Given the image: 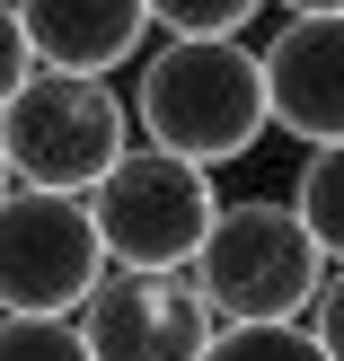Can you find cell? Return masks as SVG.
I'll list each match as a JSON object with an SVG mask.
<instances>
[{
    "mask_svg": "<svg viewBox=\"0 0 344 361\" xmlns=\"http://www.w3.org/2000/svg\"><path fill=\"white\" fill-rule=\"evenodd\" d=\"M71 317L88 335V361H203L212 344V309L194 300V282L150 264H106Z\"/></svg>",
    "mask_w": 344,
    "mask_h": 361,
    "instance_id": "obj_6",
    "label": "cell"
},
{
    "mask_svg": "<svg viewBox=\"0 0 344 361\" xmlns=\"http://www.w3.org/2000/svg\"><path fill=\"white\" fill-rule=\"evenodd\" d=\"M35 71V53H27V27H18V9L0 0V106L18 97V80Z\"/></svg>",
    "mask_w": 344,
    "mask_h": 361,
    "instance_id": "obj_14",
    "label": "cell"
},
{
    "mask_svg": "<svg viewBox=\"0 0 344 361\" xmlns=\"http://www.w3.org/2000/svg\"><path fill=\"white\" fill-rule=\"evenodd\" d=\"M318 274H327V247L309 238V221L283 194L221 203L212 229H203V247L186 256V282L212 309V326H283V317L309 309Z\"/></svg>",
    "mask_w": 344,
    "mask_h": 361,
    "instance_id": "obj_2",
    "label": "cell"
},
{
    "mask_svg": "<svg viewBox=\"0 0 344 361\" xmlns=\"http://www.w3.org/2000/svg\"><path fill=\"white\" fill-rule=\"evenodd\" d=\"M133 123H141V141H159L177 159H203V168L247 159L265 141L256 44H239V35H168L133 71Z\"/></svg>",
    "mask_w": 344,
    "mask_h": 361,
    "instance_id": "obj_1",
    "label": "cell"
},
{
    "mask_svg": "<svg viewBox=\"0 0 344 361\" xmlns=\"http://www.w3.org/2000/svg\"><path fill=\"white\" fill-rule=\"evenodd\" d=\"M203 361H327V353L300 317H283V326H212Z\"/></svg>",
    "mask_w": 344,
    "mask_h": 361,
    "instance_id": "obj_11",
    "label": "cell"
},
{
    "mask_svg": "<svg viewBox=\"0 0 344 361\" xmlns=\"http://www.w3.org/2000/svg\"><path fill=\"white\" fill-rule=\"evenodd\" d=\"M45 71H124L150 35V0H9Z\"/></svg>",
    "mask_w": 344,
    "mask_h": 361,
    "instance_id": "obj_8",
    "label": "cell"
},
{
    "mask_svg": "<svg viewBox=\"0 0 344 361\" xmlns=\"http://www.w3.org/2000/svg\"><path fill=\"white\" fill-rule=\"evenodd\" d=\"M309 335H318V353L327 361H344V264H327V274H318V291H309Z\"/></svg>",
    "mask_w": 344,
    "mask_h": 361,
    "instance_id": "obj_13",
    "label": "cell"
},
{
    "mask_svg": "<svg viewBox=\"0 0 344 361\" xmlns=\"http://www.w3.org/2000/svg\"><path fill=\"white\" fill-rule=\"evenodd\" d=\"M9 185H18V176H9V159H0V194H9Z\"/></svg>",
    "mask_w": 344,
    "mask_h": 361,
    "instance_id": "obj_16",
    "label": "cell"
},
{
    "mask_svg": "<svg viewBox=\"0 0 344 361\" xmlns=\"http://www.w3.org/2000/svg\"><path fill=\"white\" fill-rule=\"evenodd\" d=\"M124 141H133V115H124L115 80H97V71H45L35 62L18 80V97L0 106V159H9L18 185L88 194L115 168Z\"/></svg>",
    "mask_w": 344,
    "mask_h": 361,
    "instance_id": "obj_3",
    "label": "cell"
},
{
    "mask_svg": "<svg viewBox=\"0 0 344 361\" xmlns=\"http://www.w3.org/2000/svg\"><path fill=\"white\" fill-rule=\"evenodd\" d=\"M106 274L88 194H53V185H9L0 194V309H45L71 317Z\"/></svg>",
    "mask_w": 344,
    "mask_h": 361,
    "instance_id": "obj_5",
    "label": "cell"
},
{
    "mask_svg": "<svg viewBox=\"0 0 344 361\" xmlns=\"http://www.w3.org/2000/svg\"><path fill=\"white\" fill-rule=\"evenodd\" d=\"M283 9H344V0H283Z\"/></svg>",
    "mask_w": 344,
    "mask_h": 361,
    "instance_id": "obj_15",
    "label": "cell"
},
{
    "mask_svg": "<svg viewBox=\"0 0 344 361\" xmlns=\"http://www.w3.org/2000/svg\"><path fill=\"white\" fill-rule=\"evenodd\" d=\"M0 361H88V335H80V317L0 309Z\"/></svg>",
    "mask_w": 344,
    "mask_h": 361,
    "instance_id": "obj_10",
    "label": "cell"
},
{
    "mask_svg": "<svg viewBox=\"0 0 344 361\" xmlns=\"http://www.w3.org/2000/svg\"><path fill=\"white\" fill-rule=\"evenodd\" d=\"M212 212V168L203 159H177L159 141H124L115 168L88 185V221H97L106 264H150V274H186V256L203 247Z\"/></svg>",
    "mask_w": 344,
    "mask_h": 361,
    "instance_id": "obj_4",
    "label": "cell"
},
{
    "mask_svg": "<svg viewBox=\"0 0 344 361\" xmlns=\"http://www.w3.org/2000/svg\"><path fill=\"white\" fill-rule=\"evenodd\" d=\"M265 123L292 141H344V9H283L256 53Z\"/></svg>",
    "mask_w": 344,
    "mask_h": 361,
    "instance_id": "obj_7",
    "label": "cell"
},
{
    "mask_svg": "<svg viewBox=\"0 0 344 361\" xmlns=\"http://www.w3.org/2000/svg\"><path fill=\"white\" fill-rule=\"evenodd\" d=\"M265 18V0H150V27L168 35H247Z\"/></svg>",
    "mask_w": 344,
    "mask_h": 361,
    "instance_id": "obj_12",
    "label": "cell"
},
{
    "mask_svg": "<svg viewBox=\"0 0 344 361\" xmlns=\"http://www.w3.org/2000/svg\"><path fill=\"white\" fill-rule=\"evenodd\" d=\"M283 203L309 221V238L327 247V264H344V141H309V159H300Z\"/></svg>",
    "mask_w": 344,
    "mask_h": 361,
    "instance_id": "obj_9",
    "label": "cell"
}]
</instances>
